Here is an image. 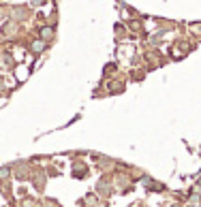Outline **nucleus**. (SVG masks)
I'll return each mask as SVG.
<instances>
[{
	"mask_svg": "<svg viewBox=\"0 0 201 207\" xmlns=\"http://www.w3.org/2000/svg\"><path fill=\"white\" fill-rule=\"evenodd\" d=\"M51 34H54V30H51V28H41V38H43V41L51 38Z\"/></svg>",
	"mask_w": 201,
	"mask_h": 207,
	"instance_id": "1",
	"label": "nucleus"
},
{
	"mask_svg": "<svg viewBox=\"0 0 201 207\" xmlns=\"http://www.w3.org/2000/svg\"><path fill=\"white\" fill-rule=\"evenodd\" d=\"M32 4H36V7H39V4H43V0H32Z\"/></svg>",
	"mask_w": 201,
	"mask_h": 207,
	"instance_id": "3",
	"label": "nucleus"
},
{
	"mask_svg": "<svg viewBox=\"0 0 201 207\" xmlns=\"http://www.w3.org/2000/svg\"><path fill=\"white\" fill-rule=\"evenodd\" d=\"M43 49H45V43L43 41H34L32 43V51H43Z\"/></svg>",
	"mask_w": 201,
	"mask_h": 207,
	"instance_id": "2",
	"label": "nucleus"
}]
</instances>
